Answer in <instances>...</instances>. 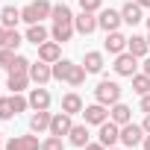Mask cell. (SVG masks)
<instances>
[{
    "label": "cell",
    "mask_w": 150,
    "mask_h": 150,
    "mask_svg": "<svg viewBox=\"0 0 150 150\" xmlns=\"http://www.w3.org/2000/svg\"><path fill=\"white\" fill-rule=\"evenodd\" d=\"M50 12H53V6L47 3V0H33L30 6L21 9V21H27V24H41L44 18H50Z\"/></svg>",
    "instance_id": "6da1fadb"
},
{
    "label": "cell",
    "mask_w": 150,
    "mask_h": 150,
    "mask_svg": "<svg viewBox=\"0 0 150 150\" xmlns=\"http://www.w3.org/2000/svg\"><path fill=\"white\" fill-rule=\"evenodd\" d=\"M94 97H97V103H103V106H115V103L121 100V86H118L115 80H103V83H97Z\"/></svg>",
    "instance_id": "7a4b0ae2"
},
{
    "label": "cell",
    "mask_w": 150,
    "mask_h": 150,
    "mask_svg": "<svg viewBox=\"0 0 150 150\" xmlns=\"http://www.w3.org/2000/svg\"><path fill=\"white\" fill-rule=\"evenodd\" d=\"M112 68H115L118 77H132L135 68H138V56H132L129 50H124V53H118V59H115Z\"/></svg>",
    "instance_id": "3957f363"
},
{
    "label": "cell",
    "mask_w": 150,
    "mask_h": 150,
    "mask_svg": "<svg viewBox=\"0 0 150 150\" xmlns=\"http://www.w3.org/2000/svg\"><path fill=\"white\" fill-rule=\"evenodd\" d=\"M144 135H147L144 127H138V124H132V121L121 127V144H124V147H135V144H141Z\"/></svg>",
    "instance_id": "277c9868"
},
{
    "label": "cell",
    "mask_w": 150,
    "mask_h": 150,
    "mask_svg": "<svg viewBox=\"0 0 150 150\" xmlns=\"http://www.w3.org/2000/svg\"><path fill=\"white\" fill-rule=\"evenodd\" d=\"M97 135H100V144H103V147L109 150V147H115V144L121 141V127H118L115 121H103V124H100V132H97Z\"/></svg>",
    "instance_id": "5b68a950"
},
{
    "label": "cell",
    "mask_w": 150,
    "mask_h": 150,
    "mask_svg": "<svg viewBox=\"0 0 150 150\" xmlns=\"http://www.w3.org/2000/svg\"><path fill=\"white\" fill-rule=\"evenodd\" d=\"M30 80H33L35 86L50 83V80H53V65H50V62H41V59L33 62V65H30Z\"/></svg>",
    "instance_id": "8992f818"
},
{
    "label": "cell",
    "mask_w": 150,
    "mask_h": 150,
    "mask_svg": "<svg viewBox=\"0 0 150 150\" xmlns=\"http://www.w3.org/2000/svg\"><path fill=\"white\" fill-rule=\"evenodd\" d=\"M121 24H124L121 12H115V9H100V12H97V27H100V30H106V33H115Z\"/></svg>",
    "instance_id": "52a82bcc"
},
{
    "label": "cell",
    "mask_w": 150,
    "mask_h": 150,
    "mask_svg": "<svg viewBox=\"0 0 150 150\" xmlns=\"http://www.w3.org/2000/svg\"><path fill=\"white\" fill-rule=\"evenodd\" d=\"M74 30H77V33H83V35H91V33L97 30V15L83 9L77 18H74Z\"/></svg>",
    "instance_id": "ba28073f"
},
{
    "label": "cell",
    "mask_w": 150,
    "mask_h": 150,
    "mask_svg": "<svg viewBox=\"0 0 150 150\" xmlns=\"http://www.w3.org/2000/svg\"><path fill=\"white\" fill-rule=\"evenodd\" d=\"M71 127H74V121H71V115L68 112H56L53 118H50V135H68L71 132Z\"/></svg>",
    "instance_id": "9c48e42d"
},
{
    "label": "cell",
    "mask_w": 150,
    "mask_h": 150,
    "mask_svg": "<svg viewBox=\"0 0 150 150\" xmlns=\"http://www.w3.org/2000/svg\"><path fill=\"white\" fill-rule=\"evenodd\" d=\"M83 118H86V124H103V121H109V109L103 106V103H91V106H86L83 109Z\"/></svg>",
    "instance_id": "30bf717a"
},
{
    "label": "cell",
    "mask_w": 150,
    "mask_h": 150,
    "mask_svg": "<svg viewBox=\"0 0 150 150\" xmlns=\"http://www.w3.org/2000/svg\"><path fill=\"white\" fill-rule=\"evenodd\" d=\"M38 59L41 62H59L62 59V47H59V41H44V44H38Z\"/></svg>",
    "instance_id": "8fae6325"
},
{
    "label": "cell",
    "mask_w": 150,
    "mask_h": 150,
    "mask_svg": "<svg viewBox=\"0 0 150 150\" xmlns=\"http://www.w3.org/2000/svg\"><path fill=\"white\" fill-rule=\"evenodd\" d=\"M6 150H41V144L35 135H15V138H9Z\"/></svg>",
    "instance_id": "7c38bea8"
},
{
    "label": "cell",
    "mask_w": 150,
    "mask_h": 150,
    "mask_svg": "<svg viewBox=\"0 0 150 150\" xmlns=\"http://www.w3.org/2000/svg\"><path fill=\"white\" fill-rule=\"evenodd\" d=\"M27 100H30V106H33L35 112H38V109H50V91H47L44 86H38V88H33Z\"/></svg>",
    "instance_id": "4fadbf2b"
},
{
    "label": "cell",
    "mask_w": 150,
    "mask_h": 150,
    "mask_svg": "<svg viewBox=\"0 0 150 150\" xmlns=\"http://www.w3.org/2000/svg\"><path fill=\"white\" fill-rule=\"evenodd\" d=\"M109 121H115L118 127H124V124H129V121H132V109H129L127 103H121V100H118V103L109 109Z\"/></svg>",
    "instance_id": "5bb4252c"
},
{
    "label": "cell",
    "mask_w": 150,
    "mask_h": 150,
    "mask_svg": "<svg viewBox=\"0 0 150 150\" xmlns=\"http://www.w3.org/2000/svg\"><path fill=\"white\" fill-rule=\"evenodd\" d=\"M121 18H124V24H129V27H135V24H141L144 21V15H141V6L135 3H124V9H121Z\"/></svg>",
    "instance_id": "9a60e30c"
},
{
    "label": "cell",
    "mask_w": 150,
    "mask_h": 150,
    "mask_svg": "<svg viewBox=\"0 0 150 150\" xmlns=\"http://www.w3.org/2000/svg\"><path fill=\"white\" fill-rule=\"evenodd\" d=\"M127 50H129L132 56L144 59V56H147V50H150V41H147L144 35H129V38H127Z\"/></svg>",
    "instance_id": "2e32d148"
},
{
    "label": "cell",
    "mask_w": 150,
    "mask_h": 150,
    "mask_svg": "<svg viewBox=\"0 0 150 150\" xmlns=\"http://www.w3.org/2000/svg\"><path fill=\"white\" fill-rule=\"evenodd\" d=\"M103 47H106L109 53H115V56H118V53H124V50H127V38H124L118 30H115V33H106V41H103Z\"/></svg>",
    "instance_id": "e0dca14e"
},
{
    "label": "cell",
    "mask_w": 150,
    "mask_h": 150,
    "mask_svg": "<svg viewBox=\"0 0 150 150\" xmlns=\"http://www.w3.org/2000/svg\"><path fill=\"white\" fill-rule=\"evenodd\" d=\"M50 118H53V115H50L47 109H38V112L30 118V129H33V132H44V129L50 132Z\"/></svg>",
    "instance_id": "ac0fdd59"
},
{
    "label": "cell",
    "mask_w": 150,
    "mask_h": 150,
    "mask_svg": "<svg viewBox=\"0 0 150 150\" xmlns=\"http://www.w3.org/2000/svg\"><path fill=\"white\" fill-rule=\"evenodd\" d=\"M86 106H83V97L77 94V91H71V94H65L62 97V112H68V115H80Z\"/></svg>",
    "instance_id": "d6986e66"
},
{
    "label": "cell",
    "mask_w": 150,
    "mask_h": 150,
    "mask_svg": "<svg viewBox=\"0 0 150 150\" xmlns=\"http://www.w3.org/2000/svg\"><path fill=\"white\" fill-rule=\"evenodd\" d=\"M68 141H71L74 147H86V144H88V127H86V124H74L71 132H68Z\"/></svg>",
    "instance_id": "ffe728a7"
},
{
    "label": "cell",
    "mask_w": 150,
    "mask_h": 150,
    "mask_svg": "<svg viewBox=\"0 0 150 150\" xmlns=\"http://www.w3.org/2000/svg\"><path fill=\"white\" fill-rule=\"evenodd\" d=\"M18 21H21V9H15V6H3V12H0V24H3L6 30H15Z\"/></svg>",
    "instance_id": "44dd1931"
},
{
    "label": "cell",
    "mask_w": 150,
    "mask_h": 150,
    "mask_svg": "<svg viewBox=\"0 0 150 150\" xmlns=\"http://www.w3.org/2000/svg\"><path fill=\"white\" fill-rule=\"evenodd\" d=\"M50 35H53V41L65 44V41H71V35H74V24H53Z\"/></svg>",
    "instance_id": "7402d4cb"
},
{
    "label": "cell",
    "mask_w": 150,
    "mask_h": 150,
    "mask_svg": "<svg viewBox=\"0 0 150 150\" xmlns=\"http://www.w3.org/2000/svg\"><path fill=\"white\" fill-rule=\"evenodd\" d=\"M83 65H86V71H88V74H100V71H103V53H97V50L86 53Z\"/></svg>",
    "instance_id": "603a6c76"
},
{
    "label": "cell",
    "mask_w": 150,
    "mask_h": 150,
    "mask_svg": "<svg viewBox=\"0 0 150 150\" xmlns=\"http://www.w3.org/2000/svg\"><path fill=\"white\" fill-rule=\"evenodd\" d=\"M50 18H53V24H74V12L65 6V3H59V6H53V12H50Z\"/></svg>",
    "instance_id": "cb8c5ba5"
},
{
    "label": "cell",
    "mask_w": 150,
    "mask_h": 150,
    "mask_svg": "<svg viewBox=\"0 0 150 150\" xmlns=\"http://www.w3.org/2000/svg\"><path fill=\"white\" fill-rule=\"evenodd\" d=\"M27 41H33L35 47L44 44V41H47V30H44L41 24H30V30H27Z\"/></svg>",
    "instance_id": "d4e9b609"
},
{
    "label": "cell",
    "mask_w": 150,
    "mask_h": 150,
    "mask_svg": "<svg viewBox=\"0 0 150 150\" xmlns=\"http://www.w3.org/2000/svg\"><path fill=\"white\" fill-rule=\"evenodd\" d=\"M6 86L12 88V94L24 91V88L30 86V74H9V83H6Z\"/></svg>",
    "instance_id": "484cf974"
},
{
    "label": "cell",
    "mask_w": 150,
    "mask_h": 150,
    "mask_svg": "<svg viewBox=\"0 0 150 150\" xmlns=\"http://www.w3.org/2000/svg\"><path fill=\"white\" fill-rule=\"evenodd\" d=\"M86 74H88V71H86V65H74L65 83H68V86H74V88H77V86H83V83H86Z\"/></svg>",
    "instance_id": "4316f807"
},
{
    "label": "cell",
    "mask_w": 150,
    "mask_h": 150,
    "mask_svg": "<svg viewBox=\"0 0 150 150\" xmlns=\"http://www.w3.org/2000/svg\"><path fill=\"white\" fill-rule=\"evenodd\" d=\"M132 91L141 94V97L150 91V77H147V74H132Z\"/></svg>",
    "instance_id": "83f0119b"
},
{
    "label": "cell",
    "mask_w": 150,
    "mask_h": 150,
    "mask_svg": "<svg viewBox=\"0 0 150 150\" xmlns=\"http://www.w3.org/2000/svg\"><path fill=\"white\" fill-rule=\"evenodd\" d=\"M71 68H74V62H68V59H59V62H53V80H68Z\"/></svg>",
    "instance_id": "f1b7e54d"
},
{
    "label": "cell",
    "mask_w": 150,
    "mask_h": 150,
    "mask_svg": "<svg viewBox=\"0 0 150 150\" xmlns=\"http://www.w3.org/2000/svg\"><path fill=\"white\" fill-rule=\"evenodd\" d=\"M30 59L27 56H15V62H12V68H9V74H30Z\"/></svg>",
    "instance_id": "f546056e"
},
{
    "label": "cell",
    "mask_w": 150,
    "mask_h": 150,
    "mask_svg": "<svg viewBox=\"0 0 150 150\" xmlns=\"http://www.w3.org/2000/svg\"><path fill=\"white\" fill-rule=\"evenodd\" d=\"M41 150H65V141H62L59 135H47V138L41 141Z\"/></svg>",
    "instance_id": "4dcf8cb0"
},
{
    "label": "cell",
    "mask_w": 150,
    "mask_h": 150,
    "mask_svg": "<svg viewBox=\"0 0 150 150\" xmlns=\"http://www.w3.org/2000/svg\"><path fill=\"white\" fill-rule=\"evenodd\" d=\"M15 56H18L15 50H9V47H0V68H6V71H9V68H12V62H15Z\"/></svg>",
    "instance_id": "1f68e13d"
},
{
    "label": "cell",
    "mask_w": 150,
    "mask_h": 150,
    "mask_svg": "<svg viewBox=\"0 0 150 150\" xmlns=\"http://www.w3.org/2000/svg\"><path fill=\"white\" fill-rule=\"evenodd\" d=\"M15 115V109H12V100L9 97H0V121H9Z\"/></svg>",
    "instance_id": "d6a6232c"
},
{
    "label": "cell",
    "mask_w": 150,
    "mask_h": 150,
    "mask_svg": "<svg viewBox=\"0 0 150 150\" xmlns=\"http://www.w3.org/2000/svg\"><path fill=\"white\" fill-rule=\"evenodd\" d=\"M9 100H12V109H15V115H18V112H24V109L30 106V100H27V97H24L21 91H18V94H12Z\"/></svg>",
    "instance_id": "836d02e7"
},
{
    "label": "cell",
    "mask_w": 150,
    "mask_h": 150,
    "mask_svg": "<svg viewBox=\"0 0 150 150\" xmlns=\"http://www.w3.org/2000/svg\"><path fill=\"white\" fill-rule=\"evenodd\" d=\"M21 41H24V38L18 35V30H9V35H6V47H9V50H18Z\"/></svg>",
    "instance_id": "e575fe53"
},
{
    "label": "cell",
    "mask_w": 150,
    "mask_h": 150,
    "mask_svg": "<svg viewBox=\"0 0 150 150\" xmlns=\"http://www.w3.org/2000/svg\"><path fill=\"white\" fill-rule=\"evenodd\" d=\"M80 6H83L86 12H100V9H103V0H80Z\"/></svg>",
    "instance_id": "d590c367"
},
{
    "label": "cell",
    "mask_w": 150,
    "mask_h": 150,
    "mask_svg": "<svg viewBox=\"0 0 150 150\" xmlns=\"http://www.w3.org/2000/svg\"><path fill=\"white\" fill-rule=\"evenodd\" d=\"M141 112H150V91L141 97Z\"/></svg>",
    "instance_id": "8d00e7d4"
},
{
    "label": "cell",
    "mask_w": 150,
    "mask_h": 150,
    "mask_svg": "<svg viewBox=\"0 0 150 150\" xmlns=\"http://www.w3.org/2000/svg\"><path fill=\"white\" fill-rule=\"evenodd\" d=\"M6 35H9V30L0 24V47H6Z\"/></svg>",
    "instance_id": "74e56055"
},
{
    "label": "cell",
    "mask_w": 150,
    "mask_h": 150,
    "mask_svg": "<svg viewBox=\"0 0 150 150\" xmlns=\"http://www.w3.org/2000/svg\"><path fill=\"white\" fill-rule=\"evenodd\" d=\"M83 150H106V147H103V144H100V141H97V144H91V141H88V144H86V147H83Z\"/></svg>",
    "instance_id": "f35d334b"
},
{
    "label": "cell",
    "mask_w": 150,
    "mask_h": 150,
    "mask_svg": "<svg viewBox=\"0 0 150 150\" xmlns=\"http://www.w3.org/2000/svg\"><path fill=\"white\" fill-rule=\"evenodd\" d=\"M141 68H144V74H147V77H150V56L144 59V65H141Z\"/></svg>",
    "instance_id": "ab89813d"
},
{
    "label": "cell",
    "mask_w": 150,
    "mask_h": 150,
    "mask_svg": "<svg viewBox=\"0 0 150 150\" xmlns=\"http://www.w3.org/2000/svg\"><path fill=\"white\" fill-rule=\"evenodd\" d=\"M141 127H144V132H150V112H147V118H144V124H141Z\"/></svg>",
    "instance_id": "60d3db41"
},
{
    "label": "cell",
    "mask_w": 150,
    "mask_h": 150,
    "mask_svg": "<svg viewBox=\"0 0 150 150\" xmlns=\"http://www.w3.org/2000/svg\"><path fill=\"white\" fill-rule=\"evenodd\" d=\"M141 144H144V150H150V132L144 135V141H141Z\"/></svg>",
    "instance_id": "b9f144b4"
},
{
    "label": "cell",
    "mask_w": 150,
    "mask_h": 150,
    "mask_svg": "<svg viewBox=\"0 0 150 150\" xmlns=\"http://www.w3.org/2000/svg\"><path fill=\"white\" fill-rule=\"evenodd\" d=\"M135 3H138V6H141V9H144V6H147V9H150V0H135Z\"/></svg>",
    "instance_id": "7bdbcfd3"
},
{
    "label": "cell",
    "mask_w": 150,
    "mask_h": 150,
    "mask_svg": "<svg viewBox=\"0 0 150 150\" xmlns=\"http://www.w3.org/2000/svg\"><path fill=\"white\" fill-rule=\"evenodd\" d=\"M144 21H147V30H150V18H144Z\"/></svg>",
    "instance_id": "ee69618b"
},
{
    "label": "cell",
    "mask_w": 150,
    "mask_h": 150,
    "mask_svg": "<svg viewBox=\"0 0 150 150\" xmlns=\"http://www.w3.org/2000/svg\"><path fill=\"white\" fill-rule=\"evenodd\" d=\"M109 150H118V147H109Z\"/></svg>",
    "instance_id": "f6af8a7d"
},
{
    "label": "cell",
    "mask_w": 150,
    "mask_h": 150,
    "mask_svg": "<svg viewBox=\"0 0 150 150\" xmlns=\"http://www.w3.org/2000/svg\"><path fill=\"white\" fill-rule=\"evenodd\" d=\"M147 41H150V35H147Z\"/></svg>",
    "instance_id": "bcb514c9"
},
{
    "label": "cell",
    "mask_w": 150,
    "mask_h": 150,
    "mask_svg": "<svg viewBox=\"0 0 150 150\" xmlns=\"http://www.w3.org/2000/svg\"><path fill=\"white\" fill-rule=\"evenodd\" d=\"M0 135H3V132H0Z\"/></svg>",
    "instance_id": "7dc6e473"
}]
</instances>
